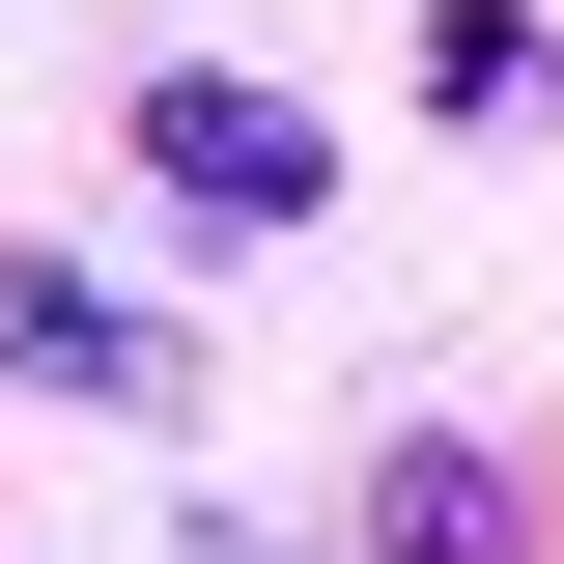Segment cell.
Instances as JSON below:
<instances>
[{
    "instance_id": "cell-1",
    "label": "cell",
    "mask_w": 564,
    "mask_h": 564,
    "mask_svg": "<svg viewBox=\"0 0 564 564\" xmlns=\"http://www.w3.org/2000/svg\"><path fill=\"white\" fill-rule=\"evenodd\" d=\"M141 198L198 254H282V226H339V113L254 85V57H141Z\"/></svg>"
},
{
    "instance_id": "cell-2",
    "label": "cell",
    "mask_w": 564,
    "mask_h": 564,
    "mask_svg": "<svg viewBox=\"0 0 564 564\" xmlns=\"http://www.w3.org/2000/svg\"><path fill=\"white\" fill-rule=\"evenodd\" d=\"M0 395H85V423H198V339L85 254H0Z\"/></svg>"
},
{
    "instance_id": "cell-3",
    "label": "cell",
    "mask_w": 564,
    "mask_h": 564,
    "mask_svg": "<svg viewBox=\"0 0 564 564\" xmlns=\"http://www.w3.org/2000/svg\"><path fill=\"white\" fill-rule=\"evenodd\" d=\"M367 564H536V480L452 452V423H395V452H367Z\"/></svg>"
},
{
    "instance_id": "cell-4",
    "label": "cell",
    "mask_w": 564,
    "mask_h": 564,
    "mask_svg": "<svg viewBox=\"0 0 564 564\" xmlns=\"http://www.w3.org/2000/svg\"><path fill=\"white\" fill-rule=\"evenodd\" d=\"M170 564H311V536H282V508H198V536H170Z\"/></svg>"
}]
</instances>
